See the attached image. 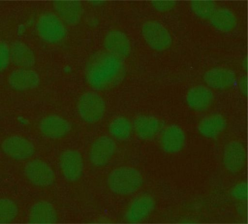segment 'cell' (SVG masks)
<instances>
[{"mask_svg": "<svg viewBox=\"0 0 248 224\" xmlns=\"http://www.w3.org/2000/svg\"><path fill=\"white\" fill-rule=\"evenodd\" d=\"M242 66L243 67V68L245 69L246 70H247L248 68V60L247 58L246 57L244 59V60L242 61Z\"/></svg>", "mask_w": 248, "mask_h": 224, "instance_id": "cell-32", "label": "cell"}, {"mask_svg": "<svg viewBox=\"0 0 248 224\" xmlns=\"http://www.w3.org/2000/svg\"><path fill=\"white\" fill-rule=\"evenodd\" d=\"M132 128L130 121L123 116L117 117L113 119L108 127L110 134L116 139L122 141L129 138Z\"/></svg>", "mask_w": 248, "mask_h": 224, "instance_id": "cell-24", "label": "cell"}, {"mask_svg": "<svg viewBox=\"0 0 248 224\" xmlns=\"http://www.w3.org/2000/svg\"><path fill=\"white\" fill-rule=\"evenodd\" d=\"M204 82L210 88L223 90L234 85L236 75L234 72L226 67H216L206 71L203 76Z\"/></svg>", "mask_w": 248, "mask_h": 224, "instance_id": "cell-18", "label": "cell"}, {"mask_svg": "<svg viewBox=\"0 0 248 224\" xmlns=\"http://www.w3.org/2000/svg\"><path fill=\"white\" fill-rule=\"evenodd\" d=\"M77 108L81 118L85 122L94 124L104 116L106 105L98 93L89 91L82 94L78 100Z\"/></svg>", "mask_w": 248, "mask_h": 224, "instance_id": "cell-3", "label": "cell"}, {"mask_svg": "<svg viewBox=\"0 0 248 224\" xmlns=\"http://www.w3.org/2000/svg\"><path fill=\"white\" fill-rule=\"evenodd\" d=\"M187 105L196 112H203L212 104L214 94L209 88L203 85H196L191 88L186 97Z\"/></svg>", "mask_w": 248, "mask_h": 224, "instance_id": "cell-19", "label": "cell"}, {"mask_svg": "<svg viewBox=\"0 0 248 224\" xmlns=\"http://www.w3.org/2000/svg\"><path fill=\"white\" fill-rule=\"evenodd\" d=\"M141 34L147 44L155 50L164 51L170 48L172 43L169 31L156 21L144 22L141 27Z\"/></svg>", "mask_w": 248, "mask_h": 224, "instance_id": "cell-5", "label": "cell"}, {"mask_svg": "<svg viewBox=\"0 0 248 224\" xmlns=\"http://www.w3.org/2000/svg\"><path fill=\"white\" fill-rule=\"evenodd\" d=\"M227 127L225 117L218 113L212 114L203 118L199 122L197 129L203 137L215 139L219 136Z\"/></svg>", "mask_w": 248, "mask_h": 224, "instance_id": "cell-20", "label": "cell"}, {"mask_svg": "<svg viewBox=\"0 0 248 224\" xmlns=\"http://www.w3.org/2000/svg\"><path fill=\"white\" fill-rule=\"evenodd\" d=\"M105 51L123 59L128 57L131 51V45L127 35L118 30H112L103 40Z\"/></svg>", "mask_w": 248, "mask_h": 224, "instance_id": "cell-12", "label": "cell"}, {"mask_svg": "<svg viewBox=\"0 0 248 224\" xmlns=\"http://www.w3.org/2000/svg\"><path fill=\"white\" fill-rule=\"evenodd\" d=\"M10 61L15 66L22 68H31L35 64L33 51L23 42H14L10 47Z\"/></svg>", "mask_w": 248, "mask_h": 224, "instance_id": "cell-21", "label": "cell"}, {"mask_svg": "<svg viewBox=\"0 0 248 224\" xmlns=\"http://www.w3.org/2000/svg\"><path fill=\"white\" fill-rule=\"evenodd\" d=\"M36 30L40 38L49 44L61 42L67 33L65 24L57 15L52 12H46L40 16Z\"/></svg>", "mask_w": 248, "mask_h": 224, "instance_id": "cell-4", "label": "cell"}, {"mask_svg": "<svg viewBox=\"0 0 248 224\" xmlns=\"http://www.w3.org/2000/svg\"><path fill=\"white\" fill-rule=\"evenodd\" d=\"M143 177L137 169L122 166L113 170L108 177L110 190L116 194L127 195L137 191L142 186Z\"/></svg>", "mask_w": 248, "mask_h": 224, "instance_id": "cell-2", "label": "cell"}, {"mask_svg": "<svg viewBox=\"0 0 248 224\" xmlns=\"http://www.w3.org/2000/svg\"><path fill=\"white\" fill-rule=\"evenodd\" d=\"M133 128L139 138L150 140L154 139L160 133L163 124L162 121L155 116L141 114L134 119Z\"/></svg>", "mask_w": 248, "mask_h": 224, "instance_id": "cell-17", "label": "cell"}, {"mask_svg": "<svg viewBox=\"0 0 248 224\" xmlns=\"http://www.w3.org/2000/svg\"><path fill=\"white\" fill-rule=\"evenodd\" d=\"M57 221L56 211L53 206L47 201L37 202L30 209L29 215L30 224H55Z\"/></svg>", "mask_w": 248, "mask_h": 224, "instance_id": "cell-22", "label": "cell"}, {"mask_svg": "<svg viewBox=\"0 0 248 224\" xmlns=\"http://www.w3.org/2000/svg\"><path fill=\"white\" fill-rule=\"evenodd\" d=\"M88 2L89 4L93 6H100L105 3V0H89Z\"/></svg>", "mask_w": 248, "mask_h": 224, "instance_id": "cell-31", "label": "cell"}, {"mask_svg": "<svg viewBox=\"0 0 248 224\" xmlns=\"http://www.w3.org/2000/svg\"><path fill=\"white\" fill-rule=\"evenodd\" d=\"M18 212V207L14 201L7 198L0 199V224L11 223Z\"/></svg>", "mask_w": 248, "mask_h": 224, "instance_id": "cell-26", "label": "cell"}, {"mask_svg": "<svg viewBox=\"0 0 248 224\" xmlns=\"http://www.w3.org/2000/svg\"><path fill=\"white\" fill-rule=\"evenodd\" d=\"M186 140L185 133L178 125L171 124L160 133L159 144L162 149L169 154H175L184 148Z\"/></svg>", "mask_w": 248, "mask_h": 224, "instance_id": "cell-10", "label": "cell"}, {"mask_svg": "<svg viewBox=\"0 0 248 224\" xmlns=\"http://www.w3.org/2000/svg\"><path fill=\"white\" fill-rule=\"evenodd\" d=\"M211 25L217 30L223 32L232 30L237 24V19L233 13L226 8L216 9L209 18Z\"/></svg>", "mask_w": 248, "mask_h": 224, "instance_id": "cell-23", "label": "cell"}, {"mask_svg": "<svg viewBox=\"0 0 248 224\" xmlns=\"http://www.w3.org/2000/svg\"><path fill=\"white\" fill-rule=\"evenodd\" d=\"M52 5L57 16L64 24L70 26L78 24L81 18L83 8L78 0H56Z\"/></svg>", "mask_w": 248, "mask_h": 224, "instance_id": "cell-15", "label": "cell"}, {"mask_svg": "<svg viewBox=\"0 0 248 224\" xmlns=\"http://www.w3.org/2000/svg\"><path fill=\"white\" fill-rule=\"evenodd\" d=\"M190 5L193 12L203 19H209L216 10V4L212 0H192Z\"/></svg>", "mask_w": 248, "mask_h": 224, "instance_id": "cell-25", "label": "cell"}, {"mask_svg": "<svg viewBox=\"0 0 248 224\" xmlns=\"http://www.w3.org/2000/svg\"><path fill=\"white\" fill-rule=\"evenodd\" d=\"M10 47L3 41H0V73L5 70L10 62Z\"/></svg>", "mask_w": 248, "mask_h": 224, "instance_id": "cell-28", "label": "cell"}, {"mask_svg": "<svg viewBox=\"0 0 248 224\" xmlns=\"http://www.w3.org/2000/svg\"><path fill=\"white\" fill-rule=\"evenodd\" d=\"M155 207V200L151 195L140 194L131 203L125 213V219L129 223H140L152 213Z\"/></svg>", "mask_w": 248, "mask_h": 224, "instance_id": "cell-13", "label": "cell"}, {"mask_svg": "<svg viewBox=\"0 0 248 224\" xmlns=\"http://www.w3.org/2000/svg\"><path fill=\"white\" fill-rule=\"evenodd\" d=\"M10 87L17 91L34 89L40 84V78L36 71L31 68H22L12 71L8 76Z\"/></svg>", "mask_w": 248, "mask_h": 224, "instance_id": "cell-14", "label": "cell"}, {"mask_svg": "<svg viewBox=\"0 0 248 224\" xmlns=\"http://www.w3.org/2000/svg\"><path fill=\"white\" fill-rule=\"evenodd\" d=\"M59 164L62 173L68 181H77L83 170V160L81 153L74 149L63 151L60 155Z\"/></svg>", "mask_w": 248, "mask_h": 224, "instance_id": "cell-11", "label": "cell"}, {"mask_svg": "<svg viewBox=\"0 0 248 224\" xmlns=\"http://www.w3.org/2000/svg\"><path fill=\"white\" fill-rule=\"evenodd\" d=\"M116 145L114 141L107 136L97 138L92 144L89 153L91 163L97 167L107 164L113 156Z\"/></svg>", "mask_w": 248, "mask_h": 224, "instance_id": "cell-9", "label": "cell"}, {"mask_svg": "<svg viewBox=\"0 0 248 224\" xmlns=\"http://www.w3.org/2000/svg\"><path fill=\"white\" fill-rule=\"evenodd\" d=\"M246 151L243 144L232 140L225 145L222 153V162L225 168L233 174L239 172L244 167Z\"/></svg>", "mask_w": 248, "mask_h": 224, "instance_id": "cell-7", "label": "cell"}, {"mask_svg": "<svg viewBox=\"0 0 248 224\" xmlns=\"http://www.w3.org/2000/svg\"><path fill=\"white\" fill-rule=\"evenodd\" d=\"M1 147L3 153L10 158L18 160L32 157L35 152L34 145L28 139L18 135L5 139Z\"/></svg>", "mask_w": 248, "mask_h": 224, "instance_id": "cell-8", "label": "cell"}, {"mask_svg": "<svg viewBox=\"0 0 248 224\" xmlns=\"http://www.w3.org/2000/svg\"><path fill=\"white\" fill-rule=\"evenodd\" d=\"M151 3L156 10L165 12L173 8L176 4V1L174 0H153L151 1Z\"/></svg>", "mask_w": 248, "mask_h": 224, "instance_id": "cell-29", "label": "cell"}, {"mask_svg": "<svg viewBox=\"0 0 248 224\" xmlns=\"http://www.w3.org/2000/svg\"><path fill=\"white\" fill-rule=\"evenodd\" d=\"M24 173L29 180L36 186H49L55 180V174L52 168L40 160L28 161L25 166Z\"/></svg>", "mask_w": 248, "mask_h": 224, "instance_id": "cell-6", "label": "cell"}, {"mask_svg": "<svg viewBox=\"0 0 248 224\" xmlns=\"http://www.w3.org/2000/svg\"><path fill=\"white\" fill-rule=\"evenodd\" d=\"M126 75L124 60L106 51L91 55L85 67V80L96 91H106L120 84Z\"/></svg>", "mask_w": 248, "mask_h": 224, "instance_id": "cell-1", "label": "cell"}, {"mask_svg": "<svg viewBox=\"0 0 248 224\" xmlns=\"http://www.w3.org/2000/svg\"><path fill=\"white\" fill-rule=\"evenodd\" d=\"M238 86L240 93L244 96L248 95V77L246 75L241 76L238 81Z\"/></svg>", "mask_w": 248, "mask_h": 224, "instance_id": "cell-30", "label": "cell"}, {"mask_svg": "<svg viewBox=\"0 0 248 224\" xmlns=\"http://www.w3.org/2000/svg\"><path fill=\"white\" fill-rule=\"evenodd\" d=\"M230 194L234 199L245 202L248 199V184L247 182L242 181L234 185L230 190Z\"/></svg>", "mask_w": 248, "mask_h": 224, "instance_id": "cell-27", "label": "cell"}, {"mask_svg": "<svg viewBox=\"0 0 248 224\" xmlns=\"http://www.w3.org/2000/svg\"><path fill=\"white\" fill-rule=\"evenodd\" d=\"M41 133L50 139H59L68 134L71 129L70 123L62 117L51 114L43 118L40 122Z\"/></svg>", "mask_w": 248, "mask_h": 224, "instance_id": "cell-16", "label": "cell"}]
</instances>
